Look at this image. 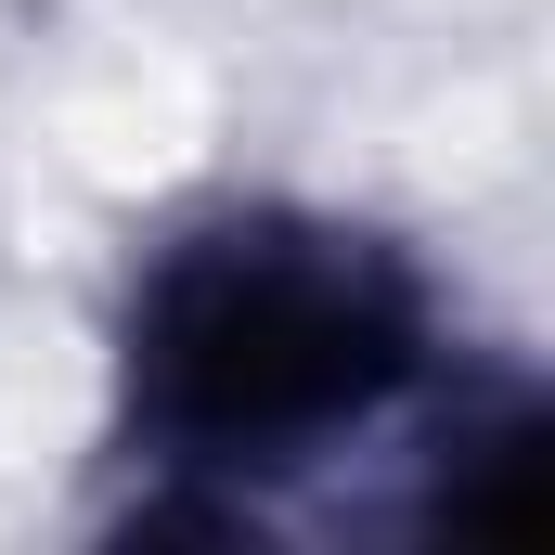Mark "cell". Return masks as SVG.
I'll return each instance as SVG.
<instances>
[{
	"mask_svg": "<svg viewBox=\"0 0 555 555\" xmlns=\"http://www.w3.org/2000/svg\"><path fill=\"white\" fill-rule=\"evenodd\" d=\"M452 375V297L401 233L233 194L168 220L117 297V452L142 530H246L259 491L388 439Z\"/></svg>",
	"mask_w": 555,
	"mask_h": 555,
	"instance_id": "cell-1",
	"label": "cell"
}]
</instances>
